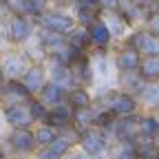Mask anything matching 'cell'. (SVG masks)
<instances>
[{
  "label": "cell",
  "mask_w": 159,
  "mask_h": 159,
  "mask_svg": "<svg viewBox=\"0 0 159 159\" xmlns=\"http://www.w3.org/2000/svg\"><path fill=\"white\" fill-rule=\"evenodd\" d=\"M33 137H35V146H49L57 137V128H53L51 124H38V128L33 130Z\"/></svg>",
  "instance_id": "cell-24"
},
{
  "label": "cell",
  "mask_w": 159,
  "mask_h": 159,
  "mask_svg": "<svg viewBox=\"0 0 159 159\" xmlns=\"http://www.w3.org/2000/svg\"><path fill=\"white\" fill-rule=\"evenodd\" d=\"M150 115H152V119H155V122H157V126H159V106L150 108Z\"/></svg>",
  "instance_id": "cell-36"
},
{
  "label": "cell",
  "mask_w": 159,
  "mask_h": 159,
  "mask_svg": "<svg viewBox=\"0 0 159 159\" xmlns=\"http://www.w3.org/2000/svg\"><path fill=\"white\" fill-rule=\"evenodd\" d=\"M111 135L117 139V142H135V137L139 135V113L117 117Z\"/></svg>",
  "instance_id": "cell-12"
},
{
  "label": "cell",
  "mask_w": 159,
  "mask_h": 159,
  "mask_svg": "<svg viewBox=\"0 0 159 159\" xmlns=\"http://www.w3.org/2000/svg\"><path fill=\"white\" fill-rule=\"evenodd\" d=\"M108 133H104L102 128H97V126H86V128H80L77 130V144H80V148H82L89 157H102L106 150H108V146H111V142H108Z\"/></svg>",
  "instance_id": "cell-4"
},
{
  "label": "cell",
  "mask_w": 159,
  "mask_h": 159,
  "mask_svg": "<svg viewBox=\"0 0 159 159\" xmlns=\"http://www.w3.org/2000/svg\"><path fill=\"white\" fill-rule=\"evenodd\" d=\"M20 82L27 86V91H29L31 95H38L40 91H42V86L49 82L47 64H44V62H31V64L27 66V71L22 73V77H20Z\"/></svg>",
  "instance_id": "cell-11"
},
{
  "label": "cell",
  "mask_w": 159,
  "mask_h": 159,
  "mask_svg": "<svg viewBox=\"0 0 159 159\" xmlns=\"http://www.w3.org/2000/svg\"><path fill=\"white\" fill-rule=\"evenodd\" d=\"M49 7H71V0H44Z\"/></svg>",
  "instance_id": "cell-32"
},
{
  "label": "cell",
  "mask_w": 159,
  "mask_h": 159,
  "mask_svg": "<svg viewBox=\"0 0 159 159\" xmlns=\"http://www.w3.org/2000/svg\"><path fill=\"white\" fill-rule=\"evenodd\" d=\"M33 95L27 91V86L20 80H7L5 86L0 89V106L7 104H20V102H29Z\"/></svg>",
  "instance_id": "cell-13"
},
{
  "label": "cell",
  "mask_w": 159,
  "mask_h": 159,
  "mask_svg": "<svg viewBox=\"0 0 159 159\" xmlns=\"http://www.w3.org/2000/svg\"><path fill=\"white\" fill-rule=\"evenodd\" d=\"M5 49H9V42H7V38H5V29H0V53H2Z\"/></svg>",
  "instance_id": "cell-34"
},
{
  "label": "cell",
  "mask_w": 159,
  "mask_h": 159,
  "mask_svg": "<svg viewBox=\"0 0 159 159\" xmlns=\"http://www.w3.org/2000/svg\"><path fill=\"white\" fill-rule=\"evenodd\" d=\"M44 64H47V75H49V82H55L57 86H62V89H73V75H71V66L64 64V62H57V60H51L47 57L44 60Z\"/></svg>",
  "instance_id": "cell-14"
},
{
  "label": "cell",
  "mask_w": 159,
  "mask_h": 159,
  "mask_svg": "<svg viewBox=\"0 0 159 159\" xmlns=\"http://www.w3.org/2000/svg\"><path fill=\"white\" fill-rule=\"evenodd\" d=\"M0 5L9 13H22L25 16V0H0Z\"/></svg>",
  "instance_id": "cell-29"
},
{
  "label": "cell",
  "mask_w": 159,
  "mask_h": 159,
  "mask_svg": "<svg viewBox=\"0 0 159 159\" xmlns=\"http://www.w3.org/2000/svg\"><path fill=\"white\" fill-rule=\"evenodd\" d=\"M152 159H159V152H157V155H155V157H152Z\"/></svg>",
  "instance_id": "cell-40"
},
{
  "label": "cell",
  "mask_w": 159,
  "mask_h": 159,
  "mask_svg": "<svg viewBox=\"0 0 159 159\" xmlns=\"http://www.w3.org/2000/svg\"><path fill=\"white\" fill-rule=\"evenodd\" d=\"M152 9H159V0H155V2H152Z\"/></svg>",
  "instance_id": "cell-38"
},
{
  "label": "cell",
  "mask_w": 159,
  "mask_h": 159,
  "mask_svg": "<svg viewBox=\"0 0 159 159\" xmlns=\"http://www.w3.org/2000/svg\"><path fill=\"white\" fill-rule=\"evenodd\" d=\"M159 133V126H157V122L152 119V115L150 113H146V115H139V135L142 137H155Z\"/></svg>",
  "instance_id": "cell-26"
},
{
  "label": "cell",
  "mask_w": 159,
  "mask_h": 159,
  "mask_svg": "<svg viewBox=\"0 0 159 159\" xmlns=\"http://www.w3.org/2000/svg\"><path fill=\"white\" fill-rule=\"evenodd\" d=\"M99 18L106 22V27L111 29V33H113L115 40H124V38L130 33V27L126 25V20L119 16L117 11H102V13H99Z\"/></svg>",
  "instance_id": "cell-19"
},
{
  "label": "cell",
  "mask_w": 159,
  "mask_h": 159,
  "mask_svg": "<svg viewBox=\"0 0 159 159\" xmlns=\"http://www.w3.org/2000/svg\"><path fill=\"white\" fill-rule=\"evenodd\" d=\"M0 159H9V157H7V155H5L2 150H0Z\"/></svg>",
  "instance_id": "cell-39"
},
{
  "label": "cell",
  "mask_w": 159,
  "mask_h": 159,
  "mask_svg": "<svg viewBox=\"0 0 159 159\" xmlns=\"http://www.w3.org/2000/svg\"><path fill=\"white\" fill-rule=\"evenodd\" d=\"M139 104H144L148 108L159 106V80H152V82H144L139 93L135 95Z\"/></svg>",
  "instance_id": "cell-22"
},
{
  "label": "cell",
  "mask_w": 159,
  "mask_h": 159,
  "mask_svg": "<svg viewBox=\"0 0 159 159\" xmlns=\"http://www.w3.org/2000/svg\"><path fill=\"white\" fill-rule=\"evenodd\" d=\"M69 66H71V75H73V84L75 86H86L89 89L95 82V71H93V62H91L89 53L77 55Z\"/></svg>",
  "instance_id": "cell-9"
},
{
  "label": "cell",
  "mask_w": 159,
  "mask_h": 159,
  "mask_svg": "<svg viewBox=\"0 0 159 159\" xmlns=\"http://www.w3.org/2000/svg\"><path fill=\"white\" fill-rule=\"evenodd\" d=\"M35 25H38V27H42V29H49V31L64 33V35H66L77 22H75L73 13L66 11L64 7H47L42 13L38 16Z\"/></svg>",
  "instance_id": "cell-3"
},
{
  "label": "cell",
  "mask_w": 159,
  "mask_h": 159,
  "mask_svg": "<svg viewBox=\"0 0 159 159\" xmlns=\"http://www.w3.org/2000/svg\"><path fill=\"white\" fill-rule=\"evenodd\" d=\"M35 97H38L47 108H51V106H57V104L66 102V89L57 86L55 82H47V84L42 86V91H40Z\"/></svg>",
  "instance_id": "cell-18"
},
{
  "label": "cell",
  "mask_w": 159,
  "mask_h": 159,
  "mask_svg": "<svg viewBox=\"0 0 159 159\" xmlns=\"http://www.w3.org/2000/svg\"><path fill=\"white\" fill-rule=\"evenodd\" d=\"M66 42H69L73 49H77V51L89 53L91 42H89V31H86V27H82V25H75V27H73V29L66 33Z\"/></svg>",
  "instance_id": "cell-23"
},
{
  "label": "cell",
  "mask_w": 159,
  "mask_h": 159,
  "mask_svg": "<svg viewBox=\"0 0 159 159\" xmlns=\"http://www.w3.org/2000/svg\"><path fill=\"white\" fill-rule=\"evenodd\" d=\"M27 104H29V113H31V117H33V124H44V122H47V115H49V108L40 102L35 95L29 99Z\"/></svg>",
  "instance_id": "cell-25"
},
{
  "label": "cell",
  "mask_w": 159,
  "mask_h": 159,
  "mask_svg": "<svg viewBox=\"0 0 159 159\" xmlns=\"http://www.w3.org/2000/svg\"><path fill=\"white\" fill-rule=\"evenodd\" d=\"M0 64H2L7 80H20L22 73L27 71V66L31 64V60L20 47H9L0 53Z\"/></svg>",
  "instance_id": "cell-5"
},
{
  "label": "cell",
  "mask_w": 159,
  "mask_h": 159,
  "mask_svg": "<svg viewBox=\"0 0 159 159\" xmlns=\"http://www.w3.org/2000/svg\"><path fill=\"white\" fill-rule=\"evenodd\" d=\"M86 31H89V42H91L93 51H108L113 47V42H115L111 29L106 27V22L102 18H95L93 22L86 27Z\"/></svg>",
  "instance_id": "cell-8"
},
{
  "label": "cell",
  "mask_w": 159,
  "mask_h": 159,
  "mask_svg": "<svg viewBox=\"0 0 159 159\" xmlns=\"http://www.w3.org/2000/svg\"><path fill=\"white\" fill-rule=\"evenodd\" d=\"M97 7H99V11H115L117 0H97Z\"/></svg>",
  "instance_id": "cell-31"
},
{
  "label": "cell",
  "mask_w": 159,
  "mask_h": 159,
  "mask_svg": "<svg viewBox=\"0 0 159 159\" xmlns=\"http://www.w3.org/2000/svg\"><path fill=\"white\" fill-rule=\"evenodd\" d=\"M66 104L75 111V108H89L95 104V97L91 95V91L86 86H73L66 91Z\"/></svg>",
  "instance_id": "cell-20"
},
{
  "label": "cell",
  "mask_w": 159,
  "mask_h": 159,
  "mask_svg": "<svg viewBox=\"0 0 159 159\" xmlns=\"http://www.w3.org/2000/svg\"><path fill=\"white\" fill-rule=\"evenodd\" d=\"M135 159H144V157H135Z\"/></svg>",
  "instance_id": "cell-41"
},
{
  "label": "cell",
  "mask_w": 159,
  "mask_h": 159,
  "mask_svg": "<svg viewBox=\"0 0 159 159\" xmlns=\"http://www.w3.org/2000/svg\"><path fill=\"white\" fill-rule=\"evenodd\" d=\"M0 115H2V119L11 128H31L33 126V117L29 113V104L27 102L0 106Z\"/></svg>",
  "instance_id": "cell-7"
},
{
  "label": "cell",
  "mask_w": 159,
  "mask_h": 159,
  "mask_svg": "<svg viewBox=\"0 0 159 159\" xmlns=\"http://www.w3.org/2000/svg\"><path fill=\"white\" fill-rule=\"evenodd\" d=\"M115 11H117L119 16H122V18L126 20V25L133 29L135 25L144 22L150 9H146V7H142V5H137L135 0H117V7H115Z\"/></svg>",
  "instance_id": "cell-15"
},
{
  "label": "cell",
  "mask_w": 159,
  "mask_h": 159,
  "mask_svg": "<svg viewBox=\"0 0 159 159\" xmlns=\"http://www.w3.org/2000/svg\"><path fill=\"white\" fill-rule=\"evenodd\" d=\"M35 159H62L51 146H40V150L35 152Z\"/></svg>",
  "instance_id": "cell-30"
},
{
  "label": "cell",
  "mask_w": 159,
  "mask_h": 159,
  "mask_svg": "<svg viewBox=\"0 0 159 159\" xmlns=\"http://www.w3.org/2000/svg\"><path fill=\"white\" fill-rule=\"evenodd\" d=\"M135 157H139V152L133 142H117V148L111 159H135Z\"/></svg>",
  "instance_id": "cell-27"
},
{
  "label": "cell",
  "mask_w": 159,
  "mask_h": 159,
  "mask_svg": "<svg viewBox=\"0 0 159 159\" xmlns=\"http://www.w3.org/2000/svg\"><path fill=\"white\" fill-rule=\"evenodd\" d=\"M97 106H102L106 111H111L115 117H124V115H135L139 111V102L137 97L124 89H108L95 99Z\"/></svg>",
  "instance_id": "cell-1"
},
{
  "label": "cell",
  "mask_w": 159,
  "mask_h": 159,
  "mask_svg": "<svg viewBox=\"0 0 159 159\" xmlns=\"http://www.w3.org/2000/svg\"><path fill=\"white\" fill-rule=\"evenodd\" d=\"M35 20L29 18V16H22V13H11L5 22V38L9 47H25L29 40L33 38L35 33Z\"/></svg>",
  "instance_id": "cell-2"
},
{
  "label": "cell",
  "mask_w": 159,
  "mask_h": 159,
  "mask_svg": "<svg viewBox=\"0 0 159 159\" xmlns=\"http://www.w3.org/2000/svg\"><path fill=\"white\" fill-rule=\"evenodd\" d=\"M44 124H51V126H53V128H57V130L73 126V108H71L66 102L57 104V106H51Z\"/></svg>",
  "instance_id": "cell-17"
},
{
  "label": "cell",
  "mask_w": 159,
  "mask_h": 159,
  "mask_svg": "<svg viewBox=\"0 0 159 159\" xmlns=\"http://www.w3.org/2000/svg\"><path fill=\"white\" fill-rule=\"evenodd\" d=\"M144 22H146V27H144V29H148L152 35H157V38H159V9H150Z\"/></svg>",
  "instance_id": "cell-28"
},
{
  "label": "cell",
  "mask_w": 159,
  "mask_h": 159,
  "mask_svg": "<svg viewBox=\"0 0 159 159\" xmlns=\"http://www.w3.org/2000/svg\"><path fill=\"white\" fill-rule=\"evenodd\" d=\"M137 75L144 80V82H152L159 80V55H142L137 66Z\"/></svg>",
  "instance_id": "cell-21"
},
{
  "label": "cell",
  "mask_w": 159,
  "mask_h": 159,
  "mask_svg": "<svg viewBox=\"0 0 159 159\" xmlns=\"http://www.w3.org/2000/svg\"><path fill=\"white\" fill-rule=\"evenodd\" d=\"M66 157H69V159H93V157H89L82 148H80L77 152H66Z\"/></svg>",
  "instance_id": "cell-33"
},
{
  "label": "cell",
  "mask_w": 159,
  "mask_h": 159,
  "mask_svg": "<svg viewBox=\"0 0 159 159\" xmlns=\"http://www.w3.org/2000/svg\"><path fill=\"white\" fill-rule=\"evenodd\" d=\"M124 42H128L139 55H159V38L148 29H133L124 38Z\"/></svg>",
  "instance_id": "cell-6"
},
{
  "label": "cell",
  "mask_w": 159,
  "mask_h": 159,
  "mask_svg": "<svg viewBox=\"0 0 159 159\" xmlns=\"http://www.w3.org/2000/svg\"><path fill=\"white\" fill-rule=\"evenodd\" d=\"M9 146L18 155H29L35 150V137L31 128H11L9 133Z\"/></svg>",
  "instance_id": "cell-16"
},
{
  "label": "cell",
  "mask_w": 159,
  "mask_h": 159,
  "mask_svg": "<svg viewBox=\"0 0 159 159\" xmlns=\"http://www.w3.org/2000/svg\"><path fill=\"white\" fill-rule=\"evenodd\" d=\"M137 5H142V7H146V9H152V2L155 0H135Z\"/></svg>",
  "instance_id": "cell-35"
},
{
  "label": "cell",
  "mask_w": 159,
  "mask_h": 159,
  "mask_svg": "<svg viewBox=\"0 0 159 159\" xmlns=\"http://www.w3.org/2000/svg\"><path fill=\"white\" fill-rule=\"evenodd\" d=\"M5 82H7V77H5V71H2V64H0V89L5 86Z\"/></svg>",
  "instance_id": "cell-37"
},
{
  "label": "cell",
  "mask_w": 159,
  "mask_h": 159,
  "mask_svg": "<svg viewBox=\"0 0 159 159\" xmlns=\"http://www.w3.org/2000/svg\"><path fill=\"white\" fill-rule=\"evenodd\" d=\"M139 60H142V55H139L128 42H122V44L115 49L113 66H115L117 73H133V71H137V66H139Z\"/></svg>",
  "instance_id": "cell-10"
}]
</instances>
